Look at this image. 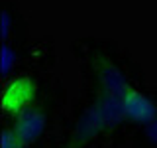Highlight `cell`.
I'll list each match as a JSON object with an SVG mask.
<instances>
[{
    "mask_svg": "<svg viewBox=\"0 0 157 148\" xmlns=\"http://www.w3.org/2000/svg\"><path fill=\"white\" fill-rule=\"evenodd\" d=\"M124 109H126V115L132 118V121L137 122H149L155 118L157 109L155 105L147 99L144 93L136 91L132 87L124 89Z\"/></svg>",
    "mask_w": 157,
    "mask_h": 148,
    "instance_id": "3",
    "label": "cell"
},
{
    "mask_svg": "<svg viewBox=\"0 0 157 148\" xmlns=\"http://www.w3.org/2000/svg\"><path fill=\"white\" fill-rule=\"evenodd\" d=\"M45 125H47L45 113H43L41 109L32 105V107L24 109L22 113H18L10 128H12L14 136H16L24 146H29L32 142H36L37 138L43 134Z\"/></svg>",
    "mask_w": 157,
    "mask_h": 148,
    "instance_id": "1",
    "label": "cell"
},
{
    "mask_svg": "<svg viewBox=\"0 0 157 148\" xmlns=\"http://www.w3.org/2000/svg\"><path fill=\"white\" fill-rule=\"evenodd\" d=\"M2 67H4V73L10 71V65H12V49L8 47V43H4V49H2Z\"/></svg>",
    "mask_w": 157,
    "mask_h": 148,
    "instance_id": "5",
    "label": "cell"
},
{
    "mask_svg": "<svg viewBox=\"0 0 157 148\" xmlns=\"http://www.w3.org/2000/svg\"><path fill=\"white\" fill-rule=\"evenodd\" d=\"M2 148H28V146H24L22 142L14 136L12 128H6L4 134H2Z\"/></svg>",
    "mask_w": 157,
    "mask_h": 148,
    "instance_id": "4",
    "label": "cell"
},
{
    "mask_svg": "<svg viewBox=\"0 0 157 148\" xmlns=\"http://www.w3.org/2000/svg\"><path fill=\"white\" fill-rule=\"evenodd\" d=\"M33 97H36V81L29 77H16L4 87V111L18 115L24 109L32 107L29 103L33 101Z\"/></svg>",
    "mask_w": 157,
    "mask_h": 148,
    "instance_id": "2",
    "label": "cell"
}]
</instances>
